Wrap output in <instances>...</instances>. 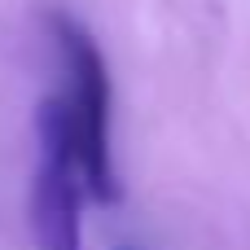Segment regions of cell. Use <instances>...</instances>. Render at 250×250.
I'll return each mask as SVG.
<instances>
[{"instance_id":"1","label":"cell","mask_w":250,"mask_h":250,"mask_svg":"<svg viewBox=\"0 0 250 250\" xmlns=\"http://www.w3.org/2000/svg\"><path fill=\"white\" fill-rule=\"evenodd\" d=\"M44 31L57 57V105L70 123L75 136V158H79V176H83V193L92 202H119L123 198V180L114 167V88H110V66L92 40V31L66 13V9H48L44 13Z\"/></svg>"},{"instance_id":"2","label":"cell","mask_w":250,"mask_h":250,"mask_svg":"<svg viewBox=\"0 0 250 250\" xmlns=\"http://www.w3.org/2000/svg\"><path fill=\"white\" fill-rule=\"evenodd\" d=\"M83 176L75 158L70 123L48 92L35 105V171H31V237L35 250H79Z\"/></svg>"},{"instance_id":"3","label":"cell","mask_w":250,"mask_h":250,"mask_svg":"<svg viewBox=\"0 0 250 250\" xmlns=\"http://www.w3.org/2000/svg\"><path fill=\"white\" fill-rule=\"evenodd\" d=\"M119 250H136V246H119Z\"/></svg>"}]
</instances>
